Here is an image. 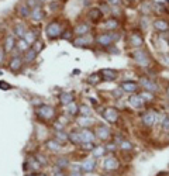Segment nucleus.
Instances as JSON below:
<instances>
[{
  "instance_id": "a18cd8bd",
  "label": "nucleus",
  "mask_w": 169,
  "mask_h": 176,
  "mask_svg": "<svg viewBox=\"0 0 169 176\" xmlns=\"http://www.w3.org/2000/svg\"><path fill=\"white\" fill-rule=\"evenodd\" d=\"M72 31H69V30H66V31H65V33H62L61 34V35H62V38H64V40H71V38H72Z\"/></svg>"
},
{
  "instance_id": "9b49d317",
  "label": "nucleus",
  "mask_w": 169,
  "mask_h": 176,
  "mask_svg": "<svg viewBox=\"0 0 169 176\" xmlns=\"http://www.w3.org/2000/svg\"><path fill=\"white\" fill-rule=\"evenodd\" d=\"M80 168H82V171L86 172V173H89V172H93L95 169H96V161H95V159H87V161L82 162Z\"/></svg>"
},
{
  "instance_id": "7ed1b4c3",
  "label": "nucleus",
  "mask_w": 169,
  "mask_h": 176,
  "mask_svg": "<svg viewBox=\"0 0 169 176\" xmlns=\"http://www.w3.org/2000/svg\"><path fill=\"white\" fill-rule=\"evenodd\" d=\"M37 113H38V116L42 117V118H45V120H50V118H52V117L55 116L54 107L48 106V104H42V106H40Z\"/></svg>"
},
{
  "instance_id": "393cba45",
  "label": "nucleus",
  "mask_w": 169,
  "mask_h": 176,
  "mask_svg": "<svg viewBox=\"0 0 169 176\" xmlns=\"http://www.w3.org/2000/svg\"><path fill=\"white\" fill-rule=\"evenodd\" d=\"M55 138H56V141H58L59 144H64V142H66V141L69 139V135L66 134V133H64V131H56Z\"/></svg>"
},
{
  "instance_id": "58836bf2",
  "label": "nucleus",
  "mask_w": 169,
  "mask_h": 176,
  "mask_svg": "<svg viewBox=\"0 0 169 176\" xmlns=\"http://www.w3.org/2000/svg\"><path fill=\"white\" fill-rule=\"evenodd\" d=\"M120 148L123 149V151H128V149L133 148V144L128 142V141H121L120 142Z\"/></svg>"
},
{
  "instance_id": "dca6fc26",
  "label": "nucleus",
  "mask_w": 169,
  "mask_h": 176,
  "mask_svg": "<svg viewBox=\"0 0 169 176\" xmlns=\"http://www.w3.org/2000/svg\"><path fill=\"white\" fill-rule=\"evenodd\" d=\"M34 21H41L42 19H44V11H42V9H40V7H34V9L31 10V16H30Z\"/></svg>"
},
{
  "instance_id": "f704fd0d",
  "label": "nucleus",
  "mask_w": 169,
  "mask_h": 176,
  "mask_svg": "<svg viewBox=\"0 0 169 176\" xmlns=\"http://www.w3.org/2000/svg\"><path fill=\"white\" fill-rule=\"evenodd\" d=\"M66 107H68V113H69V114H73V116H75V114H78V113H79V107L76 106L73 102L69 103Z\"/></svg>"
},
{
  "instance_id": "ea45409f",
  "label": "nucleus",
  "mask_w": 169,
  "mask_h": 176,
  "mask_svg": "<svg viewBox=\"0 0 169 176\" xmlns=\"http://www.w3.org/2000/svg\"><path fill=\"white\" fill-rule=\"evenodd\" d=\"M87 80H89V83H92V85H97L101 80V79H100V76H99V75H92V76L87 79Z\"/></svg>"
},
{
  "instance_id": "b1692460",
  "label": "nucleus",
  "mask_w": 169,
  "mask_h": 176,
  "mask_svg": "<svg viewBox=\"0 0 169 176\" xmlns=\"http://www.w3.org/2000/svg\"><path fill=\"white\" fill-rule=\"evenodd\" d=\"M37 58V52L32 49V48H28L27 51H26V55H24V59L26 62H32V61Z\"/></svg>"
},
{
  "instance_id": "680f3d73",
  "label": "nucleus",
  "mask_w": 169,
  "mask_h": 176,
  "mask_svg": "<svg viewBox=\"0 0 169 176\" xmlns=\"http://www.w3.org/2000/svg\"><path fill=\"white\" fill-rule=\"evenodd\" d=\"M38 1H48V0H38Z\"/></svg>"
},
{
  "instance_id": "c03bdc74",
  "label": "nucleus",
  "mask_w": 169,
  "mask_h": 176,
  "mask_svg": "<svg viewBox=\"0 0 169 176\" xmlns=\"http://www.w3.org/2000/svg\"><path fill=\"white\" fill-rule=\"evenodd\" d=\"M61 7V3L59 1H51L50 3V9L52 10V11H56V10Z\"/></svg>"
},
{
  "instance_id": "e433bc0d",
  "label": "nucleus",
  "mask_w": 169,
  "mask_h": 176,
  "mask_svg": "<svg viewBox=\"0 0 169 176\" xmlns=\"http://www.w3.org/2000/svg\"><path fill=\"white\" fill-rule=\"evenodd\" d=\"M79 113H80L83 117H87L89 114H90V109H89V106H85V104H82V106L79 107Z\"/></svg>"
},
{
  "instance_id": "49530a36",
  "label": "nucleus",
  "mask_w": 169,
  "mask_h": 176,
  "mask_svg": "<svg viewBox=\"0 0 169 176\" xmlns=\"http://www.w3.org/2000/svg\"><path fill=\"white\" fill-rule=\"evenodd\" d=\"M37 162L40 163V165H45L47 159L44 158V155H37Z\"/></svg>"
},
{
  "instance_id": "f8f14e48",
  "label": "nucleus",
  "mask_w": 169,
  "mask_h": 176,
  "mask_svg": "<svg viewBox=\"0 0 169 176\" xmlns=\"http://www.w3.org/2000/svg\"><path fill=\"white\" fill-rule=\"evenodd\" d=\"M121 89H123V92L134 93V92H137L138 83H135V82H123L121 83Z\"/></svg>"
},
{
  "instance_id": "13d9d810",
  "label": "nucleus",
  "mask_w": 169,
  "mask_h": 176,
  "mask_svg": "<svg viewBox=\"0 0 169 176\" xmlns=\"http://www.w3.org/2000/svg\"><path fill=\"white\" fill-rule=\"evenodd\" d=\"M110 52H113V54H119V49H117V48H110Z\"/></svg>"
},
{
  "instance_id": "8fccbe9b",
  "label": "nucleus",
  "mask_w": 169,
  "mask_h": 176,
  "mask_svg": "<svg viewBox=\"0 0 169 176\" xmlns=\"http://www.w3.org/2000/svg\"><path fill=\"white\" fill-rule=\"evenodd\" d=\"M37 1H38V0H27V6L28 7H30V9H34V7H37Z\"/></svg>"
},
{
  "instance_id": "bf43d9fd",
  "label": "nucleus",
  "mask_w": 169,
  "mask_h": 176,
  "mask_svg": "<svg viewBox=\"0 0 169 176\" xmlns=\"http://www.w3.org/2000/svg\"><path fill=\"white\" fill-rule=\"evenodd\" d=\"M156 3H158V4H162V3H165V1H166V0H155Z\"/></svg>"
},
{
  "instance_id": "0e129e2a",
  "label": "nucleus",
  "mask_w": 169,
  "mask_h": 176,
  "mask_svg": "<svg viewBox=\"0 0 169 176\" xmlns=\"http://www.w3.org/2000/svg\"><path fill=\"white\" fill-rule=\"evenodd\" d=\"M27 176H35V175H27Z\"/></svg>"
},
{
  "instance_id": "a211bd4d",
  "label": "nucleus",
  "mask_w": 169,
  "mask_h": 176,
  "mask_svg": "<svg viewBox=\"0 0 169 176\" xmlns=\"http://www.w3.org/2000/svg\"><path fill=\"white\" fill-rule=\"evenodd\" d=\"M21 65H23L21 59L16 56V58H13V59H11V62H10V65H9V66H10V70L16 73V72H18V70L21 69Z\"/></svg>"
},
{
  "instance_id": "39448f33",
  "label": "nucleus",
  "mask_w": 169,
  "mask_h": 176,
  "mask_svg": "<svg viewBox=\"0 0 169 176\" xmlns=\"http://www.w3.org/2000/svg\"><path fill=\"white\" fill-rule=\"evenodd\" d=\"M140 85L144 88V90H148V92H158V90H159L158 85H156L154 80H151V79H148V78L140 79Z\"/></svg>"
},
{
  "instance_id": "2eb2a0df",
  "label": "nucleus",
  "mask_w": 169,
  "mask_h": 176,
  "mask_svg": "<svg viewBox=\"0 0 169 176\" xmlns=\"http://www.w3.org/2000/svg\"><path fill=\"white\" fill-rule=\"evenodd\" d=\"M130 104H131L133 107L140 109V107L144 106V100H142V97L140 96V94H133V96L130 97Z\"/></svg>"
},
{
  "instance_id": "423d86ee",
  "label": "nucleus",
  "mask_w": 169,
  "mask_h": 176,
  "mask_svg": "<svg viewBox=\"0 0 169 176\" xmlns=\"http://www.w3.org/2000/svg\"><path fill=\"white\" fill-rule=\"evenodd\" d=\"M103 117H104L109 123H116V121L119 120V111L116 110V109H113V107H107V109L103 111Z\"/></svg>"
},
{
  "instance_id": "5fc2aeb1",
  "label": "nucleus",
  "mask_w": 169,
  "mask_h": 176,
  "mask_svg": "<svg viewBox=\"0 0 169 176\" xmlns=\"http://www.w3.org/2000/svg\"><path fill=\"white\" fill-rule=\"evenodd\" d=\"M69 176H82V173H80V172H78V171H73Z\"/></svg>"
},
{
  "instance_id": "4468645a",
  "label": "nucleus",
  "mask_w": 169,
  "mask_h": 176,
  "mask_svg": "<svg viewBox=\"0 0 169 176\" xmlns=\"http://www.w3.org/2000/svg\"><path fill=\"white\" fill-rule=\"evenodd\" d=\"M59 99H61V103H62L64 106H68L69 103L73 102V93L62 92V93H61V96H59Z\"/></svg>"
},
{
  "instance_id": "f3484780",
  "label": "nucleus",
  "mask_w": 169,
  "mask_h": 176,
  "mask_svg": "<svg viewBox=\"0 0 169 176\" xmlns=\"http://www.w3.org/2000/svg\"><path fill=\"white\" fill-rule=\"evenodd\" d=\"M128 41H130V44H131L133 46H141L142 42H144V41H142V37L140 35V34H137V33H133V34H131Z\"/></svg>"
},
{
  "instance_id": "de8ad7c7",
  "label": "nucleus",
  "mask_w": 169,
  "mask_h": 176,
  "mask_svg": "<svg viewBox=\"0 0 169 176\" xmlns=\"http://www.w3.org/2000/svg\"><path fill=\"white\" fill-rule=\"evenodd\" d=\"M0 88H2V90H9L11 86H10L9 83H6V82H3V80H0Z\"/></svg>"
},
{
  "instance_id": "4be33fe9",
  "label": "nucleus",
  "mask_w": 169,
  "mask_h": 176,
  "mask_svg": "<svg viewBox=\"0 0 169 176\" xmlns=\"http://www.w3.org/2000/svg\"><path fill=\"white\" fill-rule=\"evenodd\" d=\"M14 45H16L14 37H13V35H9V37L6 38V41H5V51L6 52H10L14 48Z\"/></svg>"
},
{
  "instance_id": "864d4df0",
  "label": "nucleus",
  "mask_w": 169,
  "mask_h": 176,
  "mask_svg": "<svg viewBox=\"0 0 169 176\" xmlns=\"http://www.w3.org/2000/svg\"><path fill=\"white\" fill-rule=\"evenodd\" d=\"M106 149H109V151H114L116 147H114V144H110L109 147H106Z\"/></svg>"
},
{
  "instance_id": "ddd939ff",
  "label": "nucleus",
  "mask_w": 169,
  "mask_h": 176,
  "mask_svg": "<svg viewBox=\"0 0 169 176\" xmlns=\"http://www.w3.org/2000/svg\"><path fill=\"white\" fill-rule=\"evenodd\" d=\"M100 75L103 76L104 80H109V82H111V80H114V79L117 78V72L113 69H103L100 72Z\"/></svg>"
},
{
  "instance_id": "c756f323",
  "label": "nucleus",
  "mask_w": 169,
  "mask_h": 176,
  "mask_svg": "<svg viewBox=\"0 0 169 176\" xmlns=\"http://www.w3.org/2000/svg\"><path fill=\"white\" fill-rule=\"evenodd\" d=\"M26 33H27V31H26L24 25H20V24H18V25H16V27H14V34H16L18 38H23Z\"/></svg>"
},
{
  "instance_id": "79ce46f5",
  "label": "nucleus",
  "mask_w": 169,
  "mask_h": 176,
  "mask_svg": "<svg viewBox=\"0 0 169 176\" xmlns=\"http://www.w3.org/2000/svg\"><path fill=\"white\" fill-rule=\"evenodd\" d=\"M92 123H93V121H92V118H89V117H82V118L79 120V124L83 125V127H85V125L92 124Z\"/></svg>"
},
{
  "instance_id": "69168bd1",
  "label": "nucleus",
  "mask_w": 169,
  "mask_h": 176,
  "mask_svg": "<svg viewBox=\"0 0 169 176\" xmlns=\"http://www.w3.org/2000/svg\"><path fill=\"white\" fill-rule=\"evenodd\" d=\"M104 176H110V175H104Z\"/></svg>"
},
{
  "instance_id": "3c124183",
  "label": "nucleus",
  "mask_w": 169,
  "mask_h": 176,
  "mask_svg": "<svg viewBox=\"0 0 169 176\" xmlns=\"http://www.w3.org/2000/svg\"><path fill=\"white\" fill-rule=\"evenodd\" d=\"M114 96L116 97H120V96H121V93H123V89H121V90H114Z\"/></svg>"
},
{
  "instance_id": "7c9ffc66",
  "label": "nucleus",
  "mask_w": 169,
  "mask_h": 176,
  "mask_svg": "<svg viewBox=\"0 0 169 176\" xmlns=\"http://www.w3.org/2000/svg\"><path fill=\"white\" fill-rule=\"evenodd\" d=\"M106 147H95V149H93V155L96 158H100V157H104L106 154Z\"/></svg>"
},
{
  "instance_id": "f03ea898",
  "label": "nucleus",
  "mask_w": 169,
  "mask_h": 176,
  "mask_svg": "<svg viewBox=\"0 0 169 176\" xmlns=\"http://www.w3.org/2000/svg\"><path fill=\"white\" fill-rule=\"evenodd\" d=\"M62 34V28H61V25L58 23H51L47 25V35H48V38H51V40H54V38H58Z\"/></svg>"
},
{
  "instance_id": "cd10ccee",
  "label": "nucleus",
  "mask_w": 169,
  "mask_h": 176,
  "mask_svg": "<svg viewBox=\"0 0 169 176\" xmlns=\"http://www.w3.org/2000/svg\"><path fill=\"white\" fill-rule=\"evenodd\" d=\"M103 25H104V28H107V30H116V28L119 27V21L116 19H111V20H107Z\"/></svg>"
},
{
  "instance_id": "412c9836",
  "label": "nucleus",
  "mask_w": 169,
  "mask_h": 176,
  "mask_svg": "<svg viewBox=\"0 0 169 176\" xmlns=\"http://www.w3.org/2000/svg\"><path fill=\"white\" fill-rule=\"evenodd\" d=\"M87 33H89V25L87 24L82 23V24H78L75 27V34H78V35H85Z\"/></svg>"
},
{
  "instance_id": "6ab92c4d",
  "label": "nucleus",
  "mask_w": 169,
  "mask_h": 176,
  "mask_svg": "<svg viewBox=\"0 0 169 176\" xmlns=\"http://www.w3.org/2000/svg\"><path fill=\"white\" fill-rule=\"evenodd\" d=\"M154 28L155 30H158V31H166L169 28V24L165 21V20H161V19H158V20H155L154 21Z\"/></svg>"
},
{
  "instance_id": "2f4dec72",
  "label": "nucleus",
  "mask_w": 169,
  "mask_h": 176,
  "mask_svg": "<svg viewBox=\"0 0 169 176\" xmlns=\"http://www.w3.org/2000/svg\"><path fill=\"white\" fill-rule=\"evenodd\" d=\"M140 96L142 97V100H144V102H151V100H154V94H152V92H148V90L141 92V93H140Z\"/></svg>"
},
{
  "instance_id": "603ef678",
  "label": "nucleus",
  "mask_w": 169,
  "mask_h": 176,
  "mask_svg": "<svg viewBox=\"0 0 169 176\" xmlns=\"http://www.w3.org/2000/svg\"><path fill=\"white\" fill-rule=\"evenodd\" d=\"M54 176H66L62 171H55V175Z\"/></svg>"
},
{
  "instance_id": "473e14b6",
  "label": "nucleus",
  "mask_w": 169,
  "mask_h": 176,
  "mask_svg": "<svg viewBox=\"0 0 169 176\" xmlns=\"http://www.w3.org/2000/svg\"><path fill=\"white\" fill-rule=\"evenodd\" d=\"M69 139L75 144H80V137H79V133L78 131H72V133H69Z\"/></svg>"
},
{
  "instance_id": "6e6552de",
  "label": "nucleus",
  "mask_w": 169,
  "mask_h": 176,
  "mask_svg": "<svg viewBox=\"0 0 169 176\" xmlns=\"http://www.w3.org/2000/svg\"><path fill=\"white\" fill-rule=\"evenodd\" d=\"M158 116H156L154 111H146L142 114V123L145 125H154V123H156Z\"/></svg>"
},
{
  "instance_id": "20e7f679",
  "label": "nucleus",
  "mask_w": 169,
  "mask_h": 176,
  "mask_svg": "<svg viewBox=\"0 0 169 176\" xmlns=\"http://www.w3.org/2000/svg\"><path fill=\"white\" fill-rule=\"evenodd\" d=\"M133 59L141 66H148L149 65V56L146 55L145 51H135L133 54Z\"/></svg>"
},
{
  "instance_id": "6e6d98bb",
  "label": "nucleus",
  "mask_w": 169,
  "mask_h": 176,
  "mask_svg": "<svg viewBox=\"0 0 169 176\" xmlns=\"http://www.w3.org/2000/svg\"><path fill=\"white\" fill-rule=\"evenodd\" d=\"M3 52H5V49H3V48H0V64L3 62Z\"/></svg>"
},
{
  "instance_id": "1a4fd4ad",
  "label": "nucleus",
  "mask_w": 169,
  "mask_h": 176,
  "mask_svg": "<svg viewBox=\"0 0 169 176\" xmlns=\"http://www.w3.org/2000/svg\"><path fill=\"white\" fill-rule=\"evenodd\" d=\"M79 137H80V142H93V139H95V134L87 128H83L79 133Z\"/></svg>"
},
{
  "instance_id": "37998d69",
  "label": "nucleus",
  "mask_w": 169,
  "mask_h": 176,
  "mask_svg": "<svg viewBox=\"0 0 169 176\" xmlns=\"http://www.w3.org/2000/svg\"><path fill=\"white\" fill-rule=\"evenodd\" d=\"M82 148L86 149V151H93L95 145H93V142H82Z\"/></svg>"
},
{
  "instance_id": "a878e982",
  "label": "nucleus",
  "mask_w": 169,
  "mask_h": 176,
  "mask_svg": "<svg viewBox=\"0 0 169 176\" xmlns=\"http://www.w3.org/2000/svg\"><path fill=\"white\" fill-rule=\"evenodd\" d=\"M87 44H89V40L85 38L83 35H79L78 38L73 40V45L75 46H85V45H87Z\"/></svg>"
},
{
  "instance_id": "f257e3e1",
  "label": "nucleus",
  "mask_w": 169,
  "mask_h": 176,
  "mask_svg": "<svg viewBox=\"0 0 169 176\" xmlns=\"http://www.w3.org/2000/svg\"><path fill=\"white\" fill-rule=\"evenodd\" d=\"M120 38V34H114V33H106V34H101L99 37L96 38V42L100 44L103 46H109L111 45L114 41H117Z\"/></svg>"
},
{
  "instance_id": "72a5a7b5",
  "label": "nucleus",
  "mask_w": 169,
  "mask_h": 176,
  "mask_svg": "<svg viewBox=\"0 0 169 176\" xmlns=\"http://www.w3.org/2000/svg\"><path fill=\"white\" fill-rule=\"evenodd\" d=\"M28 45H30V44H27V42H26V40H23V38H20V41L17 42V48L20 49V51H24V52L30 48Z\"/></svg>"
},
{
  "instance_id": "5701e85b",
  "label": "nucleus",
  "mask_w": 169,
  "mask_h": 176,
  "mask_svg": "<svg viewBox=\"0 0 169 176\" xmlns=\"http://www.w3.org/2000/svg\"><path fill=\"white\" fill-rule=\"evenodd\" d=\"M47 147H48V149H51V151H54V152H58V151H61V148H62V145H61L58 141H48L47 142Z\"/></svg>"
},
{
  "instance_id": "052dcab7",
  "label": "nucleus",
  "mask_w": 169,
  "mask_h": 176,
  "mask_svg": "<svg viewBox=\"0 0 169 176\" xmlns=\"http://www.w3.org/2000/svg\"><path fill=\"white\" fill-rule=\"evenodd\" d=\"M38 176H48V175H45V173H40Z\"/></svg>"
},
{
  "instance_id": "4d7b16f0",
  "label": "nucleus",
  "mask_w": 169,
  "mask_h": 176,
  "mask_svg": "<svg viewBox=\"0 0 169 176\" xmlns=\"http://www.w3.org/2000/svg\"><path fill=\"white\" fill-rule=\"evenodd\" d=\"M107 1H109L110 4H119L120 3V0H107Z\"/></svg>"
},
{
  "instance_id": "4c0bfd02",
  "label": "nucleus",
  "mask_w": 169,
  "mask_h": 176,
  "mask_svg": "<svg viewBox=\"0 0 169 176\" xmlns=\"http://www.w3.org/2000/svg\"><path fill=\"white\" fill-rule=\"evenodd\" d=\"M162 130L169 133V116H165L162 118Z\"/></svg>"
},
{
  "instance_id": "c85d7f7f",
  "label": "nucleus",
  "mask_w": 169,
  "mask_h": 176,
  "mask_svg": "<svg viewBox=\"0 0 169 176\" xmlns=\"http://www.w3.org/2000/svg\"><path fill=\"white\" fill-rule=\"evenodd\" d=\"M23 40H26L27 44H34V41H35V33H32V31H27V33L24 34Z\"/></svg>"
},
{
  "instance_id": "0eeeda50",
  "label": "nucleus",
  "mask_w": 169,
  "mask_h": 176,
  "mask_svg": "<svg viewBox=\"0 0 169 176\" xmlns=\"http://www.w3.org/2000/svg\"><path fill=\"white\" fill-rule=\"evenodd\" d=\"M96 135L97 138H100L101 141H106V139H109L111 137V133H110L109 127L107 125H97L96 127Z\"/></svg>"
},
{
  "instance_id": "09e8293b",
  "label": "nucleus",
  "mask_w": 169,
  "mask_h": 176,
  "mask_svg": "<svg viewBox=\"0 0 169 176\" xmlns=\"http://www.w3.org/2000/svg\"><path fill=\"white\" fill-rule=\"evenodd\" d=\"M161 59H162V62H164L166 66H169V55L168 54H164V55L161 56Z\"/></svg>"
},
{
  "instance_id": "a19ab883",
  "label": "nucleus",
  "mask_w": 169,
  "mask_h": 176,
  "mask_svg": "<svg viewBox=\"0 0 169 176\" xmlns=\"http://www.w3.org/2000/svg\"><path fill=\"white\" fill-rule=\"evenodd\" d=\"M42 46H44V45H42V42L41 41H37V40H35V41H34V45H32V49L38 54V52L42 49Z\"/></svg>"
},
{
  "instance_id": "9d476101",
  "label": "nucleus",
  "mask_w": 169,
  "mask_h": 176,
  "mask_svg": "<svg viewBox=\"0 0 169 176\" xmlns=\"http://www.w3.org/2000/svg\"><path fill=\"white\" fill-rule=\"evenodd\" d=\"M104 168L107 169V171H116V169H119V168H120V162L116 159V158H113V157L106 158Z\"/></svg>"
},
{
  "instance_id": "c9c22d12",
  "label": "nucleus",
  "mask_w": 169,
  "mask_h": 176,
  "mask_svg": "<svg viewBox=\"0 0 169 176\" xmlns=\"http://www.w3.org/2000/svg\"><path fill=\"white\" fill-rule=\"evenodd\" d=\"M68 165H69L68 158H58V159H56V166L58 168H66Z\"/></svg>"
},
{
  "instance_id": "e2e57ef3",
  "label": "nucleus",
  "mask_w": 169,
  "mask_h": 176,
  "mask_svg": "<svg viewBox=\"0 0 169 176\" xmlns=\"http://www.w3.org/2000/svg\"><path fill=\"white\" fill-rule=\"evenodd\" d=\"M166 92H168V96H169V86H168V90H166Z\"/></svg>"
},
{
  "instance_id": "bb28decb",
  "label": "nucleus",
  "mask_w": 169,
  "mask_h": 176,
  "mask_svg": "<svg viewBox=\"0 0 169 176\" xmlns=\"http://www.w3.org/2000/svg\"><path fill=\"white\" fill-rule=\"evenodd\" d=\"M18 13L21 17H28V16H31V9L27 4H21L18 7Z\"/></svg>"
},
{
  "instance_id": "aec40b11",
  "label": "nucleus",
  "mask_w": 169,
  "mask_h": 176,
  "mask_svg": "<svg viewBox=\"0 0 169 176\" xmlns=\"http://www.w3.org/2000/svg\"><path fill=\"white\" fill-rule=\"evenodd\" d=\"M101 10L100 9H92L90 11H89V19L93 21V23H97L99 20L101 19Z\"/></svg>"
}]
</instances>
